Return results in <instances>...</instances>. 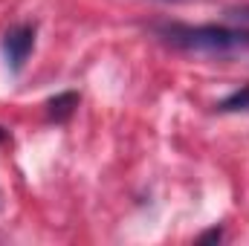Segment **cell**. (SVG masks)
Segmentation results:
<instances>
[{"mask_svg":"<svg viewBox=\"0 0 249 246\" xmlns=\"http://www.w3.org/2000/svg\"><path fill=\"white\" fill-rule=\"evenodd\" d=\"M78 93H58L55 99H50L47 102V113H50V119H55V122H67L72 113H75V107H78Z\"/></svg>","mask_w":249,"mask_h":246,"instance_id":"3957f363","label":"cell"},{"mask_svg":"<svg viewBox=\"0 0 249 246\" xmlns=\"http://www.w3.org/2000/svg\"><path fill=\"white\" fill-rule=\"evenodd\" d=\"M160 35L177 47V50H186V53H232V50H244L249 47V32L238 29V26H183V23H171V26H162Z\"/></svg>","mask_w":249,"mask_h":246,"instance_id":"6da1fadb","label":"cell"},{"mask_svg":"<svg viewBox=\"0 0 249 246\" xmlns=\"http://www.w3.org/2000/svg\"><path fill=\"white\" fill-rule=\"evenodd\" d=\"M226 23H229V26H238V29H244V32H249V6L229 9V12H226Z\"/></svg>","mask_w":249,"mask_h":246,"instance_id":"5b68a950","label":"cell"},{"mask_svg":"<svg viewBox=\"0 0 249 246\" xmlns=\"http://www.w3.org/2000/svg\"><path fill=\"white\" fill-rule=\"evenodd\" d=\"M217 110H220V113H241V110H249V84L241 87V90H235L232 96H226V99L217 105Z\"/></svg>","mask_w":249,"mask_h":246,"instance_id":"277c9868","label":"cell"},{"mask_svg":"<svg viewBox=\"0 0 249 246\" xmlns=\"http://www.w3.org/2000/svg\"><path fill=\"white\" fill-rule=\"evenodd\" d=\"M220 238H223L220 229H209L206 235H200V244H214V241H220Z\"/></svg>","mask_w":249,"mask_h":246,"instance_id":"8992f818","label":"cell"},{"mask_svg":"<svg viewBox=\"0 0 249 246\" xmlns=\"http://www.w3.org/2000/svg\"><path fill=\"white\" fill-rule=\"evenodd\" d=\"M32 50H35V26L32 23H18L3 35V55H6V64L12 72L23 70Z\"/></svg>","mask_w":249,"mask_h":246,"instance_id":"7a4b0ae2","label":"cell"}]
</instances>
